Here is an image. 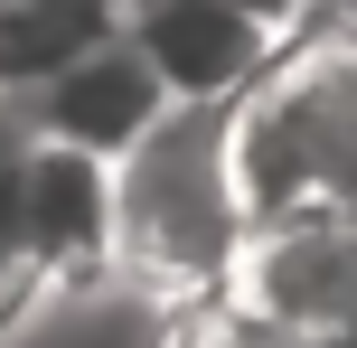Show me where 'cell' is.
Returning a JSON list of instances; mask_svg holds the SVG:
<instances>
[{
	"label": "cell",
	"mask_w": 357,
	"mask_h": 348,
	"mask_svg": "<svg viewBox=\"0 0 357 348\" xmlns=\"http://www.w3.org/2000/svg\"><path fill=\"white\" fill-rule=\"evenodd\" d=\"M245 236L254 207L235 179V104H169L113 160V273L178 311L235 282Z\"/></svg>",
	"instance_id": "obj_1"
},
{
	"label": "cell",
	"mask_w": 357,
	"mask_h": 348,
	"mask_svg": "<svg viewBox=\"0 0 357 348\" xmlns=\"http://www.w3.org/2000/svg\"><path fill=\"white\" fill-rule=\"evenodd\" d=\"M235 179L254 226L357 207V38L301 29L235 94Z\"/></svg>",
	"instance_id": "obj_2"
},
{
	"label": "cell",
	"mask_w": 357,
	"mask_h": 348,
	"mask_svg": "<svg viewBox=\"0 0 357 348\" xmlns=\"http://www.w3.org/2000/svg\"><path fill=\"white\" fill-rule=\"evenodd\" d=\"M123 29L160 66L169 104H235L310 29V0H123Z\"/></svg>",
	"instance_id": "obj_3"
},
{
	"label": "cell",
	"mask_w": 357,
	"mask_h": 348,
	"mask_svg": "<svg viewBox=\"0 0 357 348\" xmlns=\"http://www.w3.org/2000/svg\"><path fill=\"white\" fill-rule=\"evenodd\" d=\"M10 236H19V255L38 264V282H104L113 273V160L29 132Z\"/></svg>",
	"instance_id": "obj_4"
},
{
	"label": "cell",
	"mask_w": 357,
	"mask_h": 348,
	"mask_svg": "<svg viewBox=\"0 0 357 348\" xmlns=\"http://www.w3.org/2000/svg\"><path fill=\"white\" fill-rule=\"evenodd\" d=\"M19 113H29V132H47V142H75V151H94V160H123L169 113V85H160V66L132 47V29H113L104 47H85L56 85H38Z\"/></svg>",
	"instance_id": "obj_5"
},
{
	"label": "cell",
	"mask_w": 357,
	"mask_h": 348,
	"mask_svg": "<svg viewBox=\"0 0 357 348\" xmlns=\"http://www.w3.org/2000/svg\"><path fill=\"white\" fill-rule=\"evenodd\" d=\"M113 29H123V0H0V104H29Z\"/></svg>",
	"instance_id": "obj_6"
},
{
	"label": "cell",
	"mask_w": 357,
	"mask_h": 348,
	"mask_svg": "<svg viewBox=\"0 0 357 348\" xmlns=\"http://www.w3.org/2000/svg\"><path fill=\"white\" fill-rule=\"evenodd\" d=\"M160 348H320V339H301V330H282V320L245 311L235 292H207V301H178V311H169Z\"/></svg>",
	"instance_id": "obj_7"
},
{
	"label": "cell",
	"mask_w": 357,
	"mask_h": 348,
	"mask_svg": "<svg viewBox=\"0 0 357 348\" xmlns=\"http://www.w3.org/2000/svg\"><path fill=\"white\" fill-rule=\"evenodd\" d=\"M19 169H29V113L0 104V236H10V217H19Z\"/></svg>",
	"instance_id": "obj_8"
},
{
	"label": "cell",
	"mask_w": 357,
	"mask_h": 348,
	"mask_svg": "<svg viewBox=\"0 0 357 348\" xmlns=\"http://www.w3.org/2000/svg\"><path fill=\"white\" fill-rule=\"evenodd\" d=\"M38 292H47V282H38V264L19 255V236H0V330H10V320L29 311Z\"/></svg>",
	"instance_id": "obj_9"
}]
</instances>
